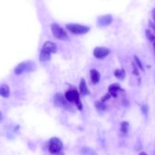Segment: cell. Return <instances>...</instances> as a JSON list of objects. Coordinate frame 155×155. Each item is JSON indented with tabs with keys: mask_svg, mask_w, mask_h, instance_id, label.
<instances>
[{
	"mask_svg": "<svg viewBox=\"0 0 155 155\" xmlns=\"http://www.w3.org/2000/svg\"><path fill=\"white\" fill-rule=\"evenodd\" d=\"M63 148L62 142L57 137H53L49 142V152L53 155L62 154Z\"/></svg>",
	"mask_w": 155,
	"mask_h": 155,
	"instance_id": "1",
	"label": "cell"
},
{
	"mask_svg": "<svg viewBox=\"0 0 155 155\" xmlns=\"http://www.w3.org/2000/svg\"><path fill=\"white\" fill-rule=\"evenodd\" d=\"M65 98L67 101L68 102H74L76 107H78L79 110H81L83 108V105L80 100L79 93L76 89H70L67 91L65 94Z\"/></svg>",
	"mask_w": 155,
	"mask_h": 155,
	"instance_id": "2",
	"label": "cell"
},
{
	"mask_svg": "<svg viewBox=\"0 0 155 155\" xmlns=\"http://www.w3.org/2000/svg\"><path fill=\"white\" fill-rule=\"evenodd\" d=\"M66 29L69 30L71 33L76 35H83L88 33L90 31V27L87 26L81 25V24H66Z\"/></svg>",
	"mask_w": 155,
	"mask_h": 155,
	"instance_id": "3",
	"label": "cell"
},
{
	"mask_svg": "<svg viewBox=\"0 0 155 155\" xmlns=\"http://www.w3.org/2000/svg\"><path fill=\"white\" fill-rule=\"evenodd\" d=\"M51 30L54 37L56 38V39H60V40H68V35H67L66 32H65V30H64L62 27H60L59 24H56V23L52 24Z\"/></svg>",
	"mask_w": 155,
	"mask_h": 155,
	"instance_id": "4",
	"label": "cell"
},
{
	"mask_svg": "<svg viewBox=\"0 0 155 155\" xmlns=\"http://www.w3.org/2000/svg\"><path fill=\"white\" fill-rule=\"evenodd\" d=\"M35 68L34 64L32 61H24L20 63L16 66L15 68V74L16 75H21L23 73L27 71V72H30V71H33Z\"/></svg>",
	"mask_w": 155,
	"mask_h": 155,
	"instance_id": "5",
	"label": "cell"
},
{
	"mask_svg": "<svg viewBox=\"0 0 155 155\" xmlns=\"http://www.w3.org/2000/svg\"><path fill=\"white\" fill-rule=\"evenodd\" d=\"M53 99H54L55 106L56 107H62V108L66 109V110L70 108L69 104H68L65 96L62 93H56L53 97Z\"/></svg>",
	"mask_w": 155,
	"mask_h": 155,
	"instance_id": "6",
	"label": "cell"
},
{
	"mask_svg": "<svg viewBox=\"0 0 155 155\" xmlns=\"http://www.w3.org/2000/svg\"><path fill=\"white\" fill-rule=\"evenodd\" d=\"M110 53V50L105 47H96L94 50V55L97 59H103L108 56Z\"/></svg>",
	"mask_w": 155,
	"mask_h": 155,
	"instance_id": "7",
	"label": "cell"
},
{
	"mask_svg": "<svg viewBox=\"0 0 155 155\" xmlns=\"http://www.w3.org/2000/svg\"><path fill=\"white\" fill-rule=\"evenodd\" d=\"M41 51H43V52L50 54H53V53L54 54V53L57 51V46H56V45L54 42H50V41H46L43 45Z\"/></svg>",
	"mask_w": 155,
	"mask_h": 155,
	"instance_id": "8",
	"label": "cell"
},
{
	"mask_svg": "<svg viewBox=\"0 0 155 155\" xmlns=\"http://www.w3.org/2000/svg\"><path fill=\"white\" fill-rule=\"evenodd\" d=\"M112 18L111 15H103V16L98 18V19H97V24L100 27H106V26H109L112 23Z\"/></svg>",
	"mask_w": 155,
	"mask_h": 155,
	"instance_id": "9",
	"label": "cell"
},
{
	"mask_svg": "<svg viewBox=\"0 0 155 155\" xmlns=\"http://www.w3.org/2000/svg\"><path fill=\"white\" fill-rule=\"evenodd\" d=\"M108 91H109V94L111 96L114 97V98H116L117 97V92L122 91L123 92V89H122L119 83H113V84H111L110 86L108 88Z\"/></svg>",
	"mask_w": 155,
	"mask_h": 155,
	"instance_id": "10",
	"label": "cell"
},
{
	"mask_svg": "<svg viewBox=\"0 0 155 155\" xmlns=\"http://www.w3.org/2000/svg\"><path fill=\"white\" fill-rule=\"evenodd\" d=\"M79 90H80L81 94L84 96L90 95V91L86 84V81L84 78L81 79L80 84H79Z\"/></svg>",
	"mask_w": 155,
	"mask_h": 155,
	"instance_id": "11",
	"label": "cell"
},
{
	"mask_svg": "<svg viewBox=\"0 0 155 155\" xmlns=\"http://www.w3.org/2000/svg\"><path fill=\"white\" fill-rule=\"evenodd\" d=\"M90 74H91V80L93 84H97L99 83L100 80V74L97 70L91 69L90 71Z\"/></svg>",
	"mask_w": 155,
	"mask_h": 155,
	"instance_id": "12",
	"label": "cell"
},
{
	"mask_svg": "<svg viewBox=\"0 0 155 155\" xmlns=\"http://www.w3.org/2000/svg\"><path fill=\"white\" fill-rule=\"evenodd\" d=\"M0 95L3 98H9L10 95V89L7 85H2L0 86Z\"/></svg>",
	"mask_w": 155,
	"mask_h": 155,
	"instance_id": "13",
	"label": "cell"
},
{
	"mask_svg": "<svg viewBox=\"0 0 155 155\" xmlns=\"http://www.w3.org/2000/svg\"><path fill=\"white\" fill-rule=\"evenodd\" d=\"M114 75L116 77L117 79L120 80H124V78L126 77V72H125L124 69H116L114 71Z\"/></svg>",
	"mask_w": 155,
	"mask_h": 155,
	"instance_id": "14",
	"label": "cell"
},
{
	"mask_svg": "<svg viewBox=\"0 0 155 155\" xmlns=\"http://www.w3.org/2000/svg\"><path fill=\"white\" fill-rule=\"evenodd\" d=\"M95 107L98 110H100V111H104V110H106V108H107V106L106 105V104L101 101H96Z\"/></svg>",
	"mask_w": 155,
	"mask_h": 155,
	"instance_id": "15",
	"label": "cell"
},
{
	"mask_svg": "<svg viewBox=\"0 0 155 155\" xmlns=\"http://www.w3.org/2000/svg\"><path fill=\"white\" fill-rule=\"evenodd\" d=\"M129 124L126 121H123L120 124V131L122 134H127L128 130H129Z\"/></svg>",
	"mask_w": 155,
	"mask_h": 155,
	"instance_id": "16",
	"label": "cell"
},
{
	"mask_svg": "<svg viewBox=\"0 0 155 155\" xmlns=\"http://www.w3.org/2000/svg\"><path fill=\"white\" fill-rule=\"evenodd\" d=\"M50 59H51V54H47L43 51H40V61H50Z\"/></svg>",
	"mask_w": 155,
	"mask_h": 155,
	"instance_id": "17",
	"label": "cell"
},
{
	"mask_svg": "<svg viewBox=\"0 0 155 155\" xmlns=\"http://www.w3.org/2000/svg\"><path fill=\"white\" fill-rule=\"evenodd\" d=\"M134 58H135V62H136V65L138 66V68H139L142 71H144V67H143V64H142V63L141 62V61H140V59L138 58L136 55L134 56Z\"/></svg>",
	"mask_w": 155,
	"mask_h": 155,
	"instance_id": "18",
	"label": "cell"
},
{
	"mask_svg": "<svg viewBox=\"0 0 155 155\" xmlns=\"http://www.w3.org/2000/svg\"><path fill=\"white\" fill-rule=\"evenodd\" d=\"M146 36H147V39H148L150 41H151V42H153V41L155 40L154 36H153V33L150 32V30H146Z\"/></svg>",
	"mask_w": 155,
	"mask_h": 155,
	"instance_id": "19",
	"label": "cell"
},
{
	"mask_svg": "<svg viewBox=\"0 0 155 155\" xmlns=\"http://www.w3.org/2000/svg\"><path fill=\"white\" fill-rule=\"evenodd\" d=\"M132 73L135 76H139V71H138V68L134 62L132 63Z\"/></svg>",
	"mask_w": 155,
	"mask_h": 155,
	"instance_id": "20",
	"label": "cell"
},
{
	"mask_svg": "<svg viewBox=\"0 0 155 155\" xmlns=\"http://www.w3.org/2000/svg\"><path fill=\"white\" fill-rule=\"evenodd\" d=\"M91 152H93V151L91 149H90V148H82L81 153L83 155H90Z\"/></svg>",
	"mask_w": 155,
	"mask_h": 155,
	"instance_id": "21",
	"label": "cell"
},
{
	"mask_svg": "<svg viewBox=\"0 0 155 155\" xmlns=\"http://www.w3.org/2000/svg\"><path fill=\"white\" fill-rule=\"evenodd\" d=\"M141 111H142V113L144 114V115L147 116V112H148V107H147V105H146V104L142 105V107H141Z\"/></svg>",
	"mask_w": 155,
	"mask_h": 155,
	"instance_id": "22",
	"label": "cell"
},
{
	"mask_svg": "<svg viewBox=\"0 0 155 155\" xmlns=\"http://www.w3.org/2000/svg\"><path fill=\"white\" fill-rule=\"evenodd\" d=\"M110 97H111V95H109V93H107V94H106V95H105L104 96L102 97L101 99H100V101H103V102L105 103L106 101H107V100H109V98H110Z\"/></svg>",
	"mask_w": 155,
	"mask_h": 155,
	"instance_id": "23",
	"label": "cell"
},
{
	"mask_svg": "<svg viewBox=\"0 0 155 155\" xmlns=\"http://www.w3.org/2000/svg\"><path fill=\"white\" fill-rule=\"evenodd\" d=\"M152 17H153V21H154L155 22V8H153V10H152Z\"/></svg>",
	"mask_w": 155,
	"mask_h": 155,
	"instance_id": "24",
	"label": "cell"
},
{
	"mask_svg": "<svg viewBox=\"0 0 155 155\" xmlns=\"http://www.w3.org/2000/svg\"><path fill=\"white\" fill-rule=\"evenodd\" d=\"M2 120H3V115H2V112L0 111V122H1Z\"/></svg>",
	"mask_w": 155,
	"mask_h": 155,
	"instance_id": "25",
	"label": "cell"
},
{
	"mask_svg": "<svg viewBox=\"0 0 155 155\" xmlns=\"http://www.w3.org/2000/svg\"><path fill=\"white\" fill-rule=\"evenodd\" d=\"M138 155H147L145 152H141Z\"/></svg>",
	"mask_w": 155,
	"mask_h": 155,
	"instance_id": "26",
	"label": "cell"
},
{
	"mask_svg": "<svg viewBox=\"0 0 155 155\" xmlns=\"http://www.w3.org/2000/svg\"><path fill=\"white\" fill-rule=\"evenodd\" d=\"M153 50H154V53H155V40L153 41Z\"/></svg>",
	"mask_w": 155,
	"mask_h": 155,
	"instance_id": "27",
	"label": "cell"
},
{
	"mask_svg": "<svg viewBox=\"0 0 155 155\" xmlns=\"http://www.w3.org/2000/svg\"><path fill=\"white\" fill-rule=\"evenodd\" d=\"M154 155H155V151H154Z\"/></svg>",
	"mask_w": 155,
	"mask_h": 155,
	"instance_id": "28",
	"label": "cell"
}]
</instances>
